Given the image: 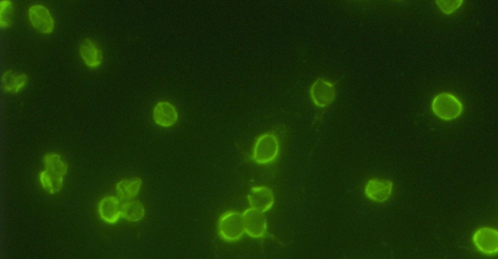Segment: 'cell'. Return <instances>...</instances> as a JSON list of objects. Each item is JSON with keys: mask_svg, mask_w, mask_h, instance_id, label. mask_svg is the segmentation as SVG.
Returning a JSON list of instances; mask_svg holds the SVG:
<instances>
[{"mask_svg": "<svg viewBox=\"0 0 498 259\" xmlns=\"http://www.w3.org/2000/svg\"><path fill=\"white\" fill-rule=\"evenodd\" d=\"M44 164V169L39 174L40 185L47 192L57 193L63 187L68 165L61 155L54 152L46 154Z\"/></svg>", "mask_w": 498, "mask_h": 259, "instance_id": "1", "label": "cell"}, {"mask_svg": "<svg viewBox=\"0 0 498 259\" xmlns=\"http://www.w3.org/2000/svg\"><path fill=\"white\" fill-rule=\"evenodd\" d=\"M431 109L438 118L450 121L459 117L463 107L460 99L455 95L450 92H442L433 97Z\"/></svg>", "mask_w": 498, "mask_h": 259, "instance_id": "2", "label": "cell"}, {"mask_svg": "<svg viewBox=\"0 0 498 259\" xmlns=\"http://www.w3.org/2000/svg\"><path fill=\"white\" fill-rule=\"evenodd\" d=\"M217 229L219 237L224 241H238L245 233L243 214L235 211L224 212L219 218Z\"/></svg>", "mask_w": 498, "mask_h": 259, "instance_id": "3", "label": "cell"}, {"mask_svg": "<svg viewBox=\"0 0 498 259\" xmlns=\"http://www.w3.org/2000/svg\"><path fill=\"white\" fill-rule=\"evenodd\" d=\"M280 144L277 137L273 133L267 132L260 135L253 146L252 157L259 165H267L273 162L278 157Z\"/></svg>", "mask_w": 498, "mask_h": 259, "instance_id": "4", "label": "cell"}, {"mask_svg": "<svg viewBox=\"0 0 498 259\" xmlns=\"http://www.w3.org/2000/svg\"><path fill=\"white\" fill-rule=\"evenodd\" d=\"M27 15L32 27L40 34L48 35L53 33L54 18L49 9L43 4L35 3L28 9Z\"/></svg>", "mask_w": 498, "mask_h": 259, "instance_id": "5", "label": "cell"}, {"mask_svg": "<svg viewBox=\"0 0 498 259\" xmlns=\"http://www.w3.org/2000/svg\"><path fill=\"white\" fill-rule=\"evenodd\" d=\"M245 232L253 239H260L266 234L267 225L264 212L249 207L242 213Z\"/></svg>", "mask_w": 498, "mask_h": 259, "instance_id": "6", "label": "cell"}, {"mask_svg": "<svg viewBox=\"0 0 498 259\" xmlns=\"http://www.w3.org/2000/svg\"><path fill=\"white\" fill-rule=\"evenodd\" d=\"M473 242L477 249L483 254L493 256L498 250V233L497 229L490 227L478 228L474 232Z\"/></svg>", "mask_w": 498, "mask_h": 259, "instance_id": "7", "label": "cell"}, {"mask_svg": "<svg viewBox=\"0 0 498 259\" xmlns=\"http://www.w3.org/2000/svg\"><path fill=\"white\" fill-rule=\"evenodd\" d=\"M152 117L157 125L168 128L177 123L179 114L173 104L167 101H160L155 105L153 109Z\"/></svg>", "mask_w": 498, "mask_h": 259, "instance_id": "8", "label": "cell"}, {"mask_svg": "<svg viewBox=\"0 0 498 259\" xmlns=\"http://www.w3.org/2000/svg\"><path fill=\"white\" fill-rule=\"evenodd\" d=\"M248 200L250 207L264 213L269 210L275 202L272 190L264 185L252 187L248 195Z\"/></svg>", "mask_w": 498, "mask_h": 259, "instance_id": "9", "label": "cell"}, {"mask_svg": "<svg viewBox=\"0 0 498 259\" xmlns=\"http://www.w3.org/2000/svg\"><path fill=\"white\" fill-rule=\"evenodd\" d=\"M79 53L83 63L89 68H99L103 62L102 50L97 43L91 38H86L81 41Z\"/></svg>", "mask_w": 498, "mask_h": 259, "instance_id": "10", "label": "cell"}, {"mask_svg": "<svg viewBox=\"0 0 498 259\" xmlns=\"http://www.w3.org/2000/svg\"><path fill=\"white\" fill-rule=\"evenodd\" d=\"M122 205L119 199L116 196L108 195L104 197L98 206L100 218L107 223H115L121 216Z\"/></svg>", "mask_w": 498, "mask_h": 259, "instance_id": "11", "label": "cell"}, {"mask_svg": "<svg viewBox=\"0 0 498 259\" xmlns=\"http://www.w3.org/2000/svg\"><path fill=\"white\" fill-rule=\"evenodd\" d=\"M393 183L390 180L373 179L366 185L365 193L370 200L382 203L390 198Z\"/></svg>", "mask_w": 498, "mask_h": 259, "instance_id": "12", "label": "cell"}, {"mask_svg": "<svg viewBox=\"0 0 498 259\" xmlns=\"http://www.w3.org/2000/svg\"><path fill=\"white\" fill-rule=\"evenodd\" d=\"M26 74L13 70L4 71L1 76L3 90L10 93H16L23 90L27 84Z\"/></svg>", "mask_w": 498, "mask_h": 259, "instance_id": "13", "label": "cell"}, {"mask_svg": "<svg viewBox=\"0 0 498 259\" xmlns=\"http://www.w3.org/2000/svg\"><path fill=\"white\" fill-rule=\"evenodd\" d=\"M142 185V180L139 177L124 179L116 184V189L120 198L130 200L137 196Z\"/></svg>", "mask_w": 498, "mask_h": 259, "instance_id": "14", "label": "cell"}, {"mask_svg": "<svg viewBox=\"0 0 498 259\" xmlns=\"http://www.w3.org/2000/svg\"><path fill=\"white\" fill-rule=\"evenodd\" d=\"M144 214V206L138 200L131 201L122 205L121 216L128 221L139 222L143 218Z\"/></svg>", "mask_w": 498, "mask_h": 259, "instance_id": "15", "label": "cell"}, {"mask_svg": "<svg viewBox=\"0 0 498 259\" xmlns=\"http://www.w3.org/2000/svg\"><path fill=\"white\" fill-rule=\"evenodd\" d=\"M14 12L13 2L4 0L0 2V26L1 28H8L12 23Z\"/></svg>", "mask_w": 498, "mask_h": 259, "instance_id": "16", "label": "cell"}, {"mask_svg": "<svg viewBox=\"0 0 498 259\" xmlns=\"http://www.w3.org/2000/svg\"><path fill=\"white\" fill-rule=\"evenodd\" d=\"M440 10L445 15H450L456 12L463 2L462 0H436Z\"/></svg>", "mask_w": 498, "mask_h": 259, "instance_id": "17", "label": "cell"}]
</instances>
